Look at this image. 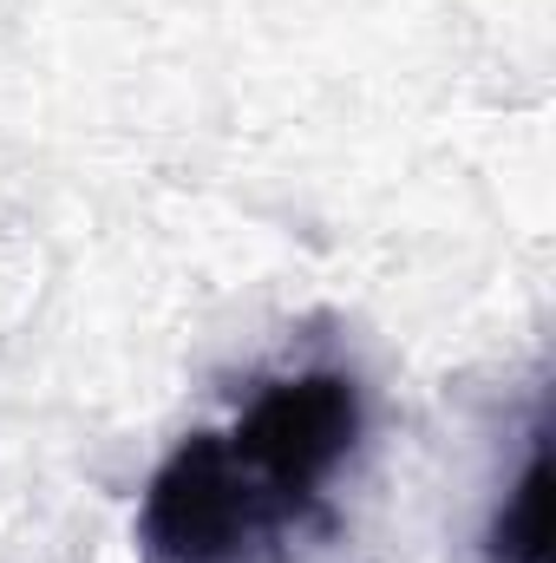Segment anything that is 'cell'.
<instances>
[{
    "mask_svg": "<svg viewBox=\"0 0 556 563\" xmlns=\"http://www.w3.org/2000/svg\"><path fill=\"white\" fill-rule=\"evenodd\" d=\"M288 518L223 432H190L151 472L138 544L151 563H276Z\"/></svg>",
    "mask_w": 556,
    "mask_h": 563,
    "instance_id": "1",
    "label": "cell"
},
{
    "mask_svg": "<svg viewBox=\"0 0 556 563\" xmlns=\"http://www.w3.org/2000/svg\"><path fill=\"white\" fill-rule=\"evenodd\" d=\"M223 439L249 465V478L276 498L288 525L321 518V485L347 465V452L360 439V387H354V374H334V367L269 380L243 407L236 432H223Z\"/></svg>",
    "mask_w": 556,
    "mask_h": 563,
    "instance_id": "2",
    "label": "cell"
},
{
    "mask_svg": "<svg viewBox=\"0 0 556 563\" xmlns=\"http://www.w3.org/2000/svg\"><path fill=\"white\" fill-rule=\"evenodd\" d=\"M491 563H551V426L531 432V459L518 472V485L504 492L491 538H485Z\"/></svg>",
    "mask_w": 556,
    "mask_h": 563,
    "instance_id": "3",
    "label": "cell"
}]
</instances>
